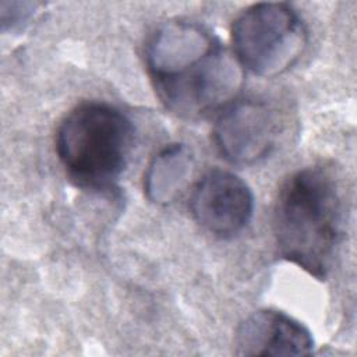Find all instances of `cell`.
<instances>
[{"label":"cell","mask_w":357,"mask_h":357,"mask_svg":"<svg viewBox=\"0 0 357 357\" xmlns=\"http://www.w3.org/2000/svg\"><path fill=\"white\" fill-rule=\"evenodd\" d=\"M145 64L160 102L187 119L227 106L243 85L238 60L206 26L170 20L151 35Z\"/></svg>","instance_id":"cell-1"},{"label":"cell","mask_w":357,"mask_h":357,"mask_svg":"<svg viewBox=\"0 0 357 357\" xmlns=\"http://www.w3.org/2000/svg\"><path fill=\"white\" fill-rule=\"evenodd\" d=\"M279 254L324 280L342 234V205L333 177L321 167H305L282 184L273 211Z\"/></svg>","instance_id":"cell-2"},{"label":"cell","mask_w":357,"mask_h":357,"mask_svg":"<svg viewBox=\"0 0 357 357\" xmlns=\"http://www.w3.org/2000/svg\"><path fill=\"white\" fill-rule=\"evenodd\" d=\"M132 144L131 120L102 102L74 107L56 134V152L70 180L95 191L114 187L127 167Z\"/></svg>","instance_id":"cell-3"},{"label":"cell","mask_w":357,"mask_h":357,"mask_svg":"<svg viewBox=\"0 0 357 357\" xmlns=\"http://www.w3.org/2000/svg\"><path fill=\"white\" fill-rule=\"evenodd\" d=\"M238 63L272 78L286 73L303 56L308 33L297 11L286 3H257L243 10L231 25Z\"/></svg>","instance_id":"cell-4"},{"label":"cell","mask_w":357,"mask_h":357,"mask_svg":"<svg viewBox=\"0 0 357 357\" xmlns=\"http://www.w3.org/2000/svg\"><path fill=\"white\" fill-rule=\"evenodd\" d=\"M280 120L264 100L244 99L229 103L213 127V141L220 155L234 165H252L276 146Z\"/></svg>","instance_id":"cell-5"},{"label":"cell","mask_w":357,"mask_h":357,"mask_svg":"<svg viewBox=\"0 0 357 357\" xmlns=\"http://www.w3.org/2000/svg\"><path fill=\"white\" fill-rule=\"evenodd\" d=\"M191 212L208 233L222 238L231 237L250 223L254 195L237 174L213 169L197 183L191 197Z\"/></svg>","instance_id":"cell-6"},{"label":"cell","mask_w":357,"mask_h":357,"mask_svg":"<svg viewBox=\"0 0 357 357\" xmlns=\"http://www.w3.org/2000/svg\"><path fill=\"white\" fill-rule=\"evenodd\" d=\"M312 350L311 332L301 322L275 310L252 312L234 335L237 356H308Z\"/></svg>","instance_id":"cell-7"},{"label":"cell","mask_w":357,"mask_h":357,"mask_svg":"<svg viewBox=\"0 0 357 357\" xmlns=\"http://www.w3.org/2000/svg\"><path fill=\"white\" fill-rule=\"evenodd\" d=\"M192 170L194 156L185 144L163 148L151 160L144 177L148 199L162 205L173 202L188 184Z\"/></svg>","instance_id":"cell-8"},{"label":"cell","mask_w":357,"mask_h":357,"mask_svg":"<svg viewBox=\"0 0 357 357\" xmlns=\"http://www.w3.org/2000/svg\"><path fill=\"white\" fill-rule=\"evenodd\" d=\"M11 7V11H1V24L3 29H15L20 28L22 24H25L31 15L35 13L36 4L32 3H8Z\"/></svg>","instance_id":"cell-9"}]
</instances>
